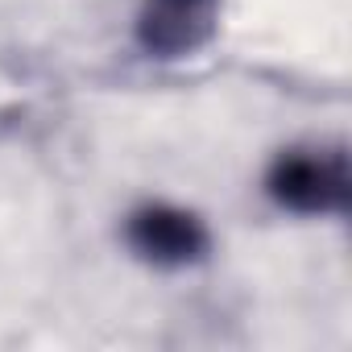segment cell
Segmentation results:
<instances>
[{
  "mask_svg": "<svg viewBox=\"0 0 352 352\" xmlns=\"http://www.w3.org/2000/svg\"><path fill=\"white\" fill-rule=\"evenodd\" d=\"M124 241L145 265H157V270L199 265L212 249L208 224L179 204H141L124 220Z\"/></svg>",
  "mask_w": 352,
  "mask_h": 352,
  "instance_id": "2",
  "label": "cell"
},
{
  "mask_svg": "<svg viewBox=\"0 0 352 352\" xmlns=\"http://www.w3.org/2000/svg\"><path fill=\"white\" fill-rule=\"evenodd\" d=\"M265 195L290 216H344L352 195V170L344 149L294 145L265 170Z\"/></svg>",
  "mask_w": 352,
  "mask_h": 352,
  "instance_id": "1",
  "label": "cell"
},
{
  "mask_svg": "<svg viewBox=\"0 0 352 352\" xmlns=\"http://www.w3.org/2000/svg\"><path fill=\"white\" fill-rule=\"evenodd\" d=\"M220 0H141L137 42L149 58H187L212 42Z\"/></svg>",
  "mask_w": 352,
  "mask_h": 352,
  "instance_id": "3",
  "label": "cell"
}]
</instances>
